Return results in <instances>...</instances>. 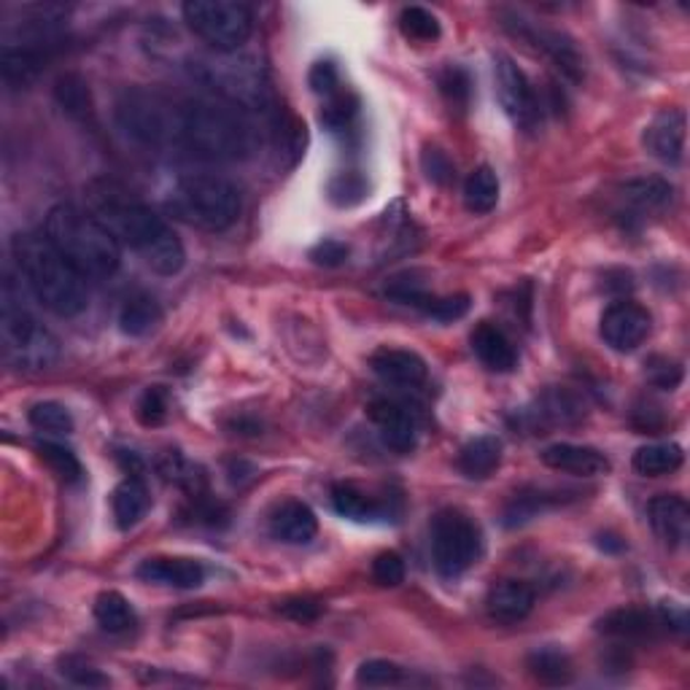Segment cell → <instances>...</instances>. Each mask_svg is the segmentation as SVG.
<instances>
[{
  "label": "cell",
  "mask_w": 690,
  "mask_h": 690,
  "mask_svg": "<svg viewBox=\"0 0 690 690\" xmlns=\"http://www.w3.org/2000/svg\"><path fill=\"white\" fill-rule=\"evenodd\" d=\"M89 208L119 246H130L141 254L157 276H175L186 262L184 244L173 233L171 224L157 216L141 200L127 195L122 186L100 184L89 186Z\"/></svg>",
  "instance_id": "cell-1"
},
{
  "label": "cell",
  "mask_w": 690,
  "mask_h": 690,
  "mask_svg": "<svg viewBox=\"0 0 690 690\" xmlns=\"http://www.w3.org/2000/svg\"><path fill=\"white\" fill-rule=\"evenodd\" d=\"M11 254H14L22 281L28 283L35 300L54 316L71 319L87 308L89 294L87 283H84L87 278L52 246L46 235H17L14 244H11Z\"/></svg>",
  "instance_id": "cell-2"
},
{
  "label": "cell",
  "mask_w": 690,
  "mask_h": 690,
  "mask_svg": "<svg viewBox=\"0 0 690 690\" xmlns=\"http://www.w3.org/2000/svg\"><path fill=\"white\" fill-rule=\"evenodd\" d=\"M181 147L214 162L244 160L254 149V125L246 111L219 98L181 103Z\"/></svg>",
  "instance_id": "cell-3"
},
{
  "label": "cell",
  "mask_w": 690,
  "mask_h": 690,
  "mask_svg": "<svg viewBox=\"0 0 690 690\" xmlns=\"http://www.w3.org/2000/svg\"><path fill=\"white\" fill-rule=\"evenodd\" d=\"M44 235L84 278H111L122 265L117 238L76 205H54L46 216Z\"/></svg>",
  "instance_id": "cell-4"
},
{
  "label": "cell",
  "mask_w": 690,
  "mask_h": 690,
  "mask_svg": "<svg viewBox=\"0 0 690 690\" xmlns=\"http://www.w3.org/2000/svg\"><path fill=\"white\" fill-rule=\"evenodd\" d=\"M244 200L233 181L214 173L186 175L173 186L168 197V211L192 227L222 233L238 222Z\"/></svg>",
  "instance_id": "cell-5"
},
{
  "label": "cell",
  "mask_w": 690,
  "mask_h": 690,
  "mask_svg": "<svg viewBox=\"0 0 690 690\" xmlns=\"http://www.w3.org/2000/svg\"><path fill=\"white\" fill-rule=\"evenodd\" d=\"M192 76L229 106L240 111H265L270 106V84L262 65L246 54H219L197 60L192 65Z\"/></svg>",
  "instance_id": "cell-6"
},
{
  "label": "cell",
  "mask_w": 690,
  "mask_h": 690,
  "mask_svg": "<svg viewBox=\"0 0 690 690\" xmlns=\"http://www.w3.org/2000/svg\"><path fill=\"white\" fill-rule=\"evenodd\" d=\"M114 117L119 130L141 147H181V103L168 100L165 95L141 87L125 89Z\"/></svg>",
  "instance_id": "cell-7"
},
{
  "label": "cell",
  "mask_w": 690,
  "mask_h": 690,
  "mask_svg": "<svg viewBox=\"0 0 690 690\" xmlns=\"http://www.w3.org/2000/svg\"><path fill=\"white\" fill-rule=\"evenodd\" d=\"M0 341H3V354L17 370L39 373L50 370L60 359V341L54 337L50 326L41 324L33 313L22 308L11 297L9 289H3V319H0Z\"/></svg>",
  "instance_id": "cell-8"
},
{
  "label": "cell",
  "mask_w": 690,
  "mask_h": 690,
  "mask_svg": "<svg viewBox=\"0 0 690 690\" xmlns=\"http://www.w3.org/2000/svg\"><path fill=\"white\" fill-rule=\"evenodd\" d=\"M181 14L192 33L219 54L240 52L254 33L251 9L233 0H190Z\"/></svg>",
  "instance_id": "cell-9"
},
{
  "label": "cell",
  "mask_w": 690,
  "mask_h": 690,
  "mask_svg": "<svg viewBox=\"0 0 690 690\" xmlns=\"http://www.w3.org/2000/svg\"><path fill=\"white\" fill-rule=\"evenodd\" d=\"M483 553L481 526L462 510H440L432 520V561L443 578H459Z\"/></svg>",
  "instance_id": "cell-10"
},
{
  "label": "cell",
  "mask_w": 690,
  "mask_h": 690,
  "mask_svg": "<svg viewBox=\"0 0 690 690\" xmlns=\"http://www.w3.org/2000/svg\"><path fill=\"white\" fill-rule=\"evenodd\" d=\"M494 84L496 98H499L507 117L513 119V125L526 132H535L542 125L540 98H537L529 76L518 68V63L510 54H494Z\"/></svg>",
  "instance_id": "cell-11"
},
{
  "label": "cell",
  "mask_w": 690,
  "mask_h": 690,
  "mask_svg": "<svg viewBox=\"0 0 690 690\" xmlns=\"http://www.w3.org/2000/svg\"><path fill=\"white\" fill-rule=\"evenodd\" d=\"M513 35L526 44H531L535 50H540L542 54H548L550 63L564 74L569 82L580 84L585 78V57L580 54L578 44L559 30H550V28H540L535 22H529L526 17L520 14H505V22H502Z\"/></svg>",
  "instance_id": "cell-12"
},
{
  "label": "cell",
  "mask_w": 690,
  "mask_h": 690,
  "mask_svg": "<svg viewBox=\"0 0 690 690\" xmlns=\"http://www.w3.org/2000/svg\"><path fill=\"white\" fill-rule=\"evenodd\" d=\"M650 313L645 308L637 305V302H613V305L604 311L602 316V337L604 343L613 351H621V354H628V351L639 348L642 343L650 335Z\"/></svg>",
  "instance_id": "cell-13"
},
{
  "label": "cell",
  "mask_w": 690,
  "mask_h": 690,
  "mask_svg": "<svg viewBox=\"0 0 690 690\" xmlns=\"http://www.w3.org/2000/svg\"><path fill=\"white\" fill-rule=\"evenodd\" d=\"M686 141H688V119L680 108L661 111L650 125L645 127L642 143L664 165H680L686 160Z\"/></svg>",
  "instance_id": "cell-14"
},
{
  "label": "cell",
  "mask_w": 690,
  "mask_h": 690,
  "mask_svg": "<svg viewBox=\"0 0 690 690\" xmlns=\"http://www.w3.org/2000/svg\"><path fill=\"white\" fill-rule=\"evenodd\" d=\"M653 531L661 537L666 548H682L690 537V507L680 494H658L647 505Z\"/></svg>",
  "instance_id": "cell-15"
},
{
  "label": "cell",
  "mask_w": 690,
  "mask_h": 690,
  "mask_svg": "<svg viewBox=\"0 0 690 690\" xmlns=\"http://www.w3.org/2000/svg\"><path fill=\"white\" fill-rule=\"evenodd\" d=\"M545 467L556 472H567V475L578 477H599L607 475L613 470L610 459L602 451L591 445H574V443H553L540 453Z\"/></svg>",
  "instance_id": "cell-16"
},
{
  "label": "cell",
  "mask_w": 690,
  "mask_h": 690,
  "mask_svg": "<svg viewBox=\"0 0 690 690\" xmlns=\"http://www.w3.org/2000/svg\"><path fill=\"white\" fill-rule=\"evenodd\" d=\"M537 604V593L524 580H499L486 596V613L496 623H520L531 615Z\"/></svg>",
  "instance_id": "cell-17"
},
{
  "label": "cell",
  "mask_w": 690,
  "mask_h": 690,
  "mask_svg": "<svg viewBox=\"0 0 690 690\" xmlns=\"http://www.w3.org/2000/svg\"><path fill=\"white\" fill-rule=\"evenodd\" d=\"M370 367L384 384L402 386V389H416L427 380V362L416 351L380 348L373 354Z\"/></svg>",
  "instance_id": "cell-18"
},
{
  "label": "cell",
  "mask_w": 690,
  "mask_h": 690,
  "mask_svg": "<svg viewBox=\"0 0 690 690\" xmlns=\"http://www.w3.org/2000/svg\"><path fill=\"white\" fill-rule=\"evenodd\" d=\"M370 419L378 427L380 443L395 453H410L416 448V421L402 405L378 399L370 405Z\"/></svg>",
  "instance_id": "cell-19"
},
{
  "label": "cell",
  "mask_w": 690,
  "mask_h": 690,
  "mask_svg": "<svg viewBox=\"0 0 690 690\" xmlns=\"http://www.w3.org/2000/svg\"><path fill=\"white\" fill-rule=\"evenodd\" d=\"M136 574L147 583L168 585V589L192 591L205 583V569L195 559H168V556H157V559H147L136 569Z\"/></svg>",
  "instance_id": "cell-20"
},
{
  "label": "cell",
  "mask_w": 690,
  "mask_h": 690,
  "mask_svg": "<svg viewBox=\"0 0 690 690\" xmlns=\"http://www.w3.org/2000/svg\"><path fill=\"white\" fill-rule=\"evenodd\" d=\"M319 518L305 502L289 499L278 505L270 516V535L287 545H308L316 537Z\"/></svg>",
  "instance_id": "cell-21"
},
{
  "label": "cell",
  "mask_w": 690,
  "mask_h": 690,
  "mask_svg": "<svg viewBox=\"0 0 690 690\" xmlns=\"http://www.w3.org/2000/svg\"><path fill=\"white\" fill-rule=\"evenodd\" d=\"M470 343L477 359H481L488 370H494V373L516 370L518 354H516V348H513L510 337H507L499 326L483 321V324H477L475 330H472Z\"/></svg>",
  "instance_id": "cell-22"
},
{
  "label": "cell",
  "mask_w": 690,
  "mask_h": 690,
  "mask_svg": "<svg viewBox=\"0 0 690 690\" xmlns=\"http://www.w3.org/2000/svg\"><path fill=\"white\" fill-rule=\"evenodd\" d=\"M44 63L46 54L41 46L6 44L3 54H0V76L9 89H28L41 76Z\"/></svg>",
  "instance_id": "cell-23"
},
{
  "label": "cell",
  "mask_w": 690,
  "mask_h": 690,
  "mask_svg": "<svg viewBox=\"0 0 690 690\" xmlns=\"http://www.w3.org/2000/svg\"><path fill=\"white\" fill-rule=\"evenodd\" d=\"M621 197L642 214H658L675 203V186L658 175H645V179L626 181L621 186Z\"/></svg>",
  "instance_id": "cell-24"
},
{
  "label": "cell",
  "mask_w": 690,
  "mask_h": 690,
  "mask_svg": "<svg viewBox=\"0 0 690 690\" xmlns=\"http://www.w3.org/2000/svg\"><path fill=\"white\" fill-rule=\"evenodd\" d=\"M502 462V440L494 434H481V438L470 440L467 445L459 451V470L470 481H486L488 475H494V470Z\"/></svg>",
  "instance_id": "cell-25"
},
{
  "label": "cell",
  "mask_w": 690,
  "mask_h": 690,
  "mask_svg": "<svg viewBox=\"0 0 690 690\" xmlns=\"http://www.w3.org/2000/svg\"><path fill=\"white\" fill-rule=\"evenodd\" d=\"M151 496L149 488L143 486L141 477H127L114 488L111 496V510L114 520H117L119 529H132L136 524H141V518L149 513Z\"/></svg>",
  "instance_id": "cell-26"
},
{
  "label": "cell",
  "mask_w": 690,
  "mask_h": 690,
  "mask_svg": "<svg viewBox=\"0 0 690 690\" xmlns=\"http://www.w3.org/2000/svg\"><path fill=\"white\" fill-rule=\"evenodd\" d=\"M585 416V402L569 389L548 391L537 405V410H529V419L535 427H564V423H578Z\"/></svg>",
  "instance_id": "cell-27"
},
{
  "label": "cell",
  "mask_w": 690,
  "mask_h": 690,
  "mask_svg": "<svg viewBox=\"0 0 690 690\" xmlns=\"http://www.w3.org/2000/svg\"><path fill=\"white\" fill-rule=\"evenodd\" d=\"M656 626H661L658 615L637 607L613 610L599 621V632L615 639H645L656 632Z\"/></svg>",
  "instance_id": "cell-28"
},
{
  "label": "cell",
  "mask_w": 690,
  "mask_h": 690,
  "mask_svg": "<svg viewBox=\"0 0 690 690\" xmlns=\"http://www.w3.org/2000/svg\"><path fill=\"white\" fill-rule=\"evenodd\" d=\"M526 669H529V675L535 677L540 686H550V688L569 686L574 677L569 656L564 650H556V647H537L535 653H529V658H526Z\"/></svg>",
  "instance_id": "cell-29"
},
{
  "label": "cell",
  "mask_w": 690,
  "mask_h": 690,
  "mask_svg": "<svg viewBox=\"0 0 690 690\" xmlns=\"http://www.w3.org/2000/svg\"><path fill=\"white\" fill-rule=\"evenodd\" d=\"M686 462V453L677 443H653L642 445L632 459L634 472H639L642 477H664L677 472Z\"/></svg>",
  "instance_id": "cell-30"
},
{
  "label": "cell",
  "mask_w": 690,
  "mask_h": 690,
  "mask_svg": "<svg viewBox=\"0 0 690 690\" xmlns=\"http://www.w3.org/2000/svg\"><path fill=\"white\" fill-rule=\"evenodd\" d=\"M162 321V308L154 297L136 294L119 311V330L130 337H143Z\"/></svg>",
  "instance_id": "cell-31"
},
{
  "label": "cell",
  "mask_w": 690,
  "mask_h": 690,
  "mask_svg": "<svg viewBox=\"0 0 690 690\" xmlns=\"http://www.w3.org/2000/svg\"><path fill=\"white\" fill-rule=\"evenodd\" d=\"M499 203V179L488 165L475 168L464 181V205L472 214H492Z\"/></svg>",
  "instance_id": "cell-32"
},
{
  "label": "cell",
  "mask_w": 690,
  "mask_h": 690,
  "mask_svg": "<svg viewBox=\"0 0 690 690\" xmlns=\"http://www.w3.org/2000/svg\"><path fill=\"white\" fill-rule=\"evenodd\" d=\"M54 98H57L60 108H63L68 117L82 119V122L93 119V114H95L93 95H89L87 82H84L82 76H76V74L60 76L57 84H54Z\"/></svg>",
  "instance_id": "cell-33"
},
{
  "label": "cell",
  "mask_w": 690,
  "mask_h": 690,
  "mask_svg": "<svg viewBox=\"0 0 690 690\" xmlns=\"http://www.w3.org/2000/svg\"><path fill=\"white\" fill-rule=\"evenodd\" d=\"M95 621H98L106 632L122 634L136 626V610H132V604L127 602L119 591H103L100 596L95 599Z\"/></svg>",
  "instance_id": "cell-34"
},
{
  "label": "cell",
  "mask_w": 690,
  "mask_h": 690,
  "mask_svg": "<svg viewBox=\"0 0 690 690\" xmlns=\"http://www.w3.org/2000/svg\"><path fill=\"white\" fill-rule=\"evenodd\" d=\"M30 427L41 434H54V438H63V434L74 432V416L65 405L54 402V399H44V402H35L28 413Z\"/></svg>",
  "instance_id": "cell-35"
},
{
  "label": "cell",
  "mask_w": 690,
  "mask_h": 690,
  "mask_svg": "<svg viewBox=\"0 0 690 690\" xmlns=\"http://www.w3.org/2000/svg\"><path fill=\"white\" fill-rule=\"evenodd\" d=\"M332 505H335V510L341 513L343 518L351 520H373L378 518L380 513L370 496L354 486H345V483L332 488Z\"/></svg>",
  "instance_id": "cell-36"
},
{
  "label": "cell",
  "mask_w": 690,
  "mask_h": 690,
  "mask_svg": "<svg viewBox=\"0 0 690 690\" xmlns=\"http://www.w3.org/2000/svg\"><path fill=\"white\" fill-rule=\"evenodd\" d=\"M399 30L408 35L410 41H421V44H429V41H438L443 28H440L438 17L432 11L421 9V6H408L399 14Z\"/></svg>",
  "instance_id": "cell-37"
},
{
  "label": "cell",
  "mask_w": 690,
  "mask_h": 690,
  "mask_svg": "<svg viewBox=\"0 0 690 690\" xmlns=\"http://www.w3.org/2000/svg\"><path fill=\"white\" fill-rule=\"evenodd\" d=\"M356 114H359V100H356L351 93H343L341 89L335 98H326L324 106H321V125L332 132L351 130Z\"/></svg>",
  "instance_id": "cell-38"
},
{
  "label": "cell",
  "mask_w": 690,
  "mask_h": 690,
  "mask_svg": "<svg viewBox=\"0 0 690 690\" xmlns=\"http://www.w3.org/2000/svg\"><path fill=\"white\" fill-rule=\"evenodd\" d=\"M326 192H330L332 203L341 205V208H351V205H359L362 200L367 197V192H370V184H367V179L362 173L343 171L330 181Z\"/></svg>",
  "instance_id": "cell-39"
},
{
  "label": "cell",
  "mask_w": 690,
  "mask_h": 690,
  "mask_svg": "<svg viewBox=\"0 0 690 690\" xmlns=\"http://www.w3.org/2000/svg\"><path fill=\"white\" fill-rule=\"evenodd\" d=\"M421 313H427L429 319L434 321H456L462 316H467L470 311V297L467 294H453V297H434V294H423L419 302H416Z\"/></svg>",
  "instance_id": "cell-40"
},
{
  "label": "cell",
  "mask_w": 690,
  "mask_h": 690,
  "mask_svg": "<svg viewBox=\"0 0 690 690\" xmlns=\"http://www.w3.org/2000/svg\"><path fill=\"white\" fill-rule=\"evenodd\" d=\"M440 93L448 100V106L456 108V111H467L470 106V95H472V82L470 74L459 65H448L443 74L438 76Z\"/></svg>",
  "instance_id": "cell-41"
},
{
  "label": "cell",
  "mask_w": 690,
  "mask_h": 690,
  "mask_svg": "<svg viewBox=\"0 0 690 690\" xmlns=\"http://www.w3.org/2000/svg\"><path fill=\"white\" fill-rule=\"evenodd\" d=\"M160 472H162V477H165V481L179 483V486L186 488V492H192V494L203 492L205 477L200 475V470L195 467V464L186 462V459L181 456L179 451H171L165 459H162Z\"/></svg>",
  "instance_id": "cell-42"
},
{
  "label": "cell",
  "mask_w": 690,
  "mask_h": 690,
  "mask_svg": "<svg viewBox=\"0 0 690 690\" xmlns=\"http://www.w3.org/2000/svg\"><path fill=\"white\" fill-rule=\"evenodd\" d=\"M405 680V669L395 661H384V658H373L356 669V682L367 688H389L399 686Z\"/></svg>",
  "instance_id": "cell-43"
},
{
  "label": "cell",
  "mask_w": 690,
  "mask_h": 690,
  "mask_svg": "<svg viewBox=\"0 0 690 690\" xmlns=\"http://www.w3.org/2000/svg\"><path fill=\"white\" fill-rule=\"evenodd\" d=\"M39 451H41V459H44V462L50 464V467L57 472L63 481H68V483L82 481V464H78L76 453L71 451V448L52 443V440H44V443H39Z\"/></svg>",
  "instance_id": "cell-44"
},
{
  "label": "cell",
  "mask_w": 690,
  "mask_h": 690,
  "mask_svg": "<svg viewBox=\"0 0 690 690\" xmlns=\"http://www.w3.org/2000/svg\"><path fill=\"white\" fill-rule=\"evenodd\" d=\"M136 413L143 427H160L171 416V397H168V391L162 386H149L141 399H138Z\"/></svg>",
  "instance_id": "cell-45"
},
{
  "label": "cell",
  "mask_w": 690,
  "mask_h": 690,
  "mask_svg": "<svg viewBox=\"0 0 690 690\" xmlns=\"http://www.w3.org/2000/svg\"><path fill=\"white\" fill-rule=\"evenodd\" d=\"M421 168L427 179L438 186H451L453 179H456V168H453L451 157L438 147H427L421 151Z\"/></svg>",
  "instance_id": "cell-46"
},
{
  "label": "cell",
  "mask_w": 690,
  "mask_h": 690,
  "mask_svg": "<svg viewBox=\"0 0 690 690\" xmlns=\"http://www.w3.org/2000/svg\"><path fill=\"white\" fill-rule=\"evenodd\" d=\"M276 138H278V149H281V154H289V165H294V162L302 157V149H305V125L294 117L283 119V122L278 125Z\"/></svg>",
  "instance_id": "cell-47"
},
{
  "label": "cell",
  "mask_w": 690,
  "mask_h": 690,
  "mask_svg": "<svg viewBox=\"0 0 690 690\" xmlns=\"http://www.w3.org/2000/svg\"><path fill=\"white\" fill-rule=\"evenodd\" d=\"M373 580L384 589H397L405 580V561L402 556L395 550H386V553L375 556L373 561Z\"/></svg>",
  "instance_id": "cell-48"
},
{
  "label": "cell",
  "mask_w": 690,
  "mask_h": 690,
  "mask_svg": "<svg viewBox=\"0 0 690 690\" xmlns=\"http://www.w3.org/2000/svg\"><path fill=\"white\" fill-rule=\"evenodd\" d=\"M308 84L324 100L335 98L341 93V71H337V65L332 60H321V63L313 65L311 74H308Z\"/></svg>",
  "instance_id": "cell-49"
},
{
  "label": "cell",
  "mask_w": 690,
  "mask_h": 690,
  "mask_svg": "<svg viewBox=\"0 0 690 690\" xmlns=\"http://www.w3.org/2000/svg\"><path fill=\"white\" fill-rule=\"evenodd\" d=\"M60 671H63L71 682H76V686H87V688L108 686V677L100 675L95 666L82 661V658H63V661H60Z\"/></svg>",
  "instance_id": "cell-50"
},
{
  "label": "cell",
  "mask_w": 690,
  "mask_h": 690,
  "mask_svg": "<svg viewBox=\"0 0 690 690\" xmlns=\"http://www.w3.org/2000/svg\"><path fill=\"white\" fill-rule=\"evenodd\" d=\"M278 613L292 617V621L297 623H311L324 613V604L311 596H297V599H287V602L278 604Z\"/></svg>",
  "instance_id": "cell-51"
},
{
  "label": "cell",
  "mask_w": 690,
  "mask_h": 690,
  "mask_svg": "<svg viewBox=\"0 0 690 690\" xmlns=\"http://www.w3.org/2000/svg\"><path fill=\"white\" fill-rule=\"evenodd\" d=\"M311 259L319 268H337L348 259V246L341 240H321L319 246L311 248Z\"/></svg>",
  "instance_id": "cell-52"
},
{
  "label": "cell",
  "mask_w": 690,
  "mask_h": 690,
  "mask_svg": "<svg viewBox=\"0 0 690 690\" xmlns=\"http://www.w3.org/2000/svg\"><path fill=\"white\" fill-rule=\"evenodd\" d=\"M658 623L666 628H675V632H686L688 628V610L682 604L666 602L658 610Z\"/></svg>",
  "instance_id": "cell-53"
},
{
  "label": "cell",
  "mask_w": 690,
  "mask_h": 690,
  "mask_svg": "<svg viewBox=\"0 0 690 690\" xmlns=\"http://www.w3.org/2000/svg\"><path fill=\"white\" fill-rule=\"evenodd\" d=\"M682 380V370L677 365H664L661 370L653 373V384L661 386V389H675Z\"/></svg>",
  "instance_id": "cell-54"
},
{
  "label": "cell",
  "mask_w": 690,
  "mask_h": 690,
  "mask_svg": "<svg viewBox=\"0 0 690 690\" xmlns=\"http://www.w3.org/2000/svg\"><path fill=\"white\" fill-rule=\"evenodd\" d=\"M599 545H602L604 550H613V553H617V550H623V542L617 540V537H613V535H604L602 540H599Z\"/></svg>",
  "instance_id": "cell-55"
}]
</instances>
